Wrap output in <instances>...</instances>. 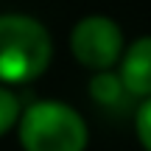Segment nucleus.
<instances>
[{"label": "nucleus", "instance_id": "39448f33", "mask_svg": "<svg viewBox=\"0 0 151 151\" xmlns=\"http://www.w3.org/2000/svg\"><path fill=\"white\" fill-rule=\"evenodd\" d=\"M123 95H126V90H123V81H120L118 73L104 70L90 78V98L101 106H118L123 101Z\"/></svg>", "mask_w": 151, "mask_h": 151}, {"label": "nucleus", "instance_id": "20e7f679", "mask_svg": "<svg viewBox=\"0 0 151 151\" xmlns=\"http://www.w3.org/2000/svg\"><path fill=\"white\" fill-rule=\"evenodd\" d=\"M120 81L129 95L151 98V37H140L120 56Z\"/></svg>", "mask_w": 151, "mask_h": 151}, {"label": "nucleus", "instance_id": "0eeeda50", "mask_svg": "<svg viewBox=\"0 0 151 151\" xmlns=\"http://www.w3.org/2000/svg\"><path fill=\"white\" fill-rule=\"evenodd\" d=\"M134 134L143 151H151V98H143V104L134 112Z\"/></svg>", "mask_w": 151, "mask_h": 151}, {"label": "nucleus", "instance_id": "f257e3e1", "mask_svg": "<svg viewBox=\"0 0 151 151\" xmlns=\"http://www.w3.org/2000/svg\"><path fill=\"white\" fill-rule=\"evenodd\" d=\"M53 39L50 31L31 14H0V84L17 87L39 78L50 67Z\"/></svg>", "mask_w": 151, "mask_h": 151}, {"label": "nucleus", "instance_id": "7ed1b4c3", "mask_svg": "<svg viewBox=\"0 0 151 151\" xmlns=\"http://www.w3.org/2000/svg\"><path fill=\"white\" fill-rule=\"evenodd\" d=\"M70 50L76 62L95 73L112 70L123 56V31L106 14H87L70 31Z\"/></svg>", "mask_w": 151, "mask_h": 151}, {"label": "nucleus", "instance_id": "423d86ee", "mask_svg": "<svg viewBox=\"0 0 151 151\" xmlns=\"http://www.w3.org/2000/svg\"><path fill=\"white\" fill-rule=\"evenodd\" d=\"M20 115H22V104L17 98V92L11 87L0 84V137H6L11 129H17Z\"/></svg>", "mask_w": 151, "mask_h": 151}, {"label": "nucleus", "instance_id": "f03ea898", "mask_svg": "<svg viewBox=\"0 0 151 151\" xmlns=\"http://www.w3.org/2000/svg\"><path fill=\"white\" fill-rule=\"evenodd\" d=\"M17 140L22 151H87L90 129L76 106L42 98L22 106Z\"/></svg>", "mask_w": 151, "mask_h": 151}]
</instances>
